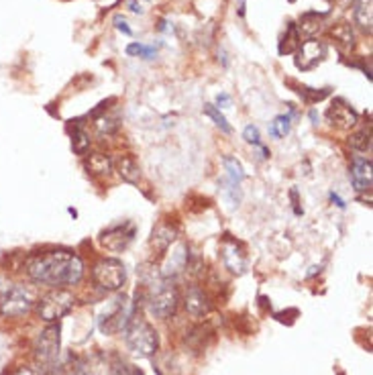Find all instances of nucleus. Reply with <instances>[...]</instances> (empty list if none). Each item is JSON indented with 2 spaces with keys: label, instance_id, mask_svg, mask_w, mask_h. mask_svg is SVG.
<instances>
[{
  "label": "nucleus",
  "instance_id": "nucleus-1",
  "mask_svg": "<svg viewBox=\"0 0 373 375\" xmlns=\"http://www.w3.org/2000/svg\"><path fill=\"white\" fill-rule=\"evenodd\" d=\"M25 271L39 286L49 290H65L82 282L84 261L74 251H43L27 257Z\"/></svg>",
  "mask_w": 373,
  "mask_h": 375
},
{
  "label": "nucleus",
  "instance_id": "nucleus-2",
  "mask_svg": "<svg viewBox=\"0 0 373 375\" xmlns=\"http://www.w3.org/2000/svg\"><path fill=\"white\" fill-rule=\"evenodd\" d=\"M124 333V343L129 351L137 357H153L159 349V334L157 331L143 320V318H131L126 324Z\"/></svg>",
  "mask_w": 373,
  "mask_h": 375
},
{
  "label": "nucleus",
  "instance_id": "nucleus-3",
  "mask_svg": "<svg viewBox=\"0 0 373 375\" xmlns=\"http://www.w3.org/2000/svg\"><path fill=\"white\" fill-rule=\"evenodd\" d=\"M60 333H62L60 324L51 322L35 338L33 353H35L37 365L41 367L43 371H49L51 367H55V363L60 359V349H62V334Z\"/></svg>",
  "mask_w": 373,
  "mask_h": 375
},
{
  "label": "nucleus",
  "instance_id": "nucleus-4",
  "mask_svg": "<svg viewBox=\"0 0 373 375\" xmlns=\"http://www.w3.org/2000/svg\"><path fill=\"white\" fill-rule=\"evenodd\" d=\"M180 304V294L178 288L169 282H159L157 286L153 284V288L147 294V310L151 316L167 320L169 316H174Z\"/></svg>",
  "mask_w": 373,
  "mask_h": 375
},
{
  "label": "nucleus",
  "instance_id": "nucleus-5",
  "mask_svg": "<svg viewBox=\"0 0 373 375\" xmlns=\"http://www.w3.org/2000/svg\"><path fill=\"white\" fill-rule=\"evenodd\" d=\"M74 296L67 290H49L37 300V312L45 322H60L63 316L72 312L74 308Z\"/></svg>",
  "mask_w": 373,
  "mask_h": 375
},
{
  "label": "nucleus",
  "instance_id": "nucleus-6",
  "mask_svg": "<svg viewBox=\"0 0 373 375\" xmlns=\"http://www.w3.org/2000/svg\"><path fill=\"white\" fill-rule=\"evenodd\" d=\"M92 279L104 292L123 290L124 282H126V270H124L123 261L114 257H104L92 268Z\"/></svg>",
  "mask_w": 373,
  "mask_h": 375
},
{
  "label": "nucleus",
  "instance_id": "nucleus-7",
  "mask_svg": "<svg viewBox=\"0 0 373 375\" xmlns=\"http://www.w3.org/2000/svg\"><path fill=\"white\" fill-rule=\"evenodd\" d=\"M35 304H37V296L33 292V288L25 284H13V288L0 302V314L4 318H21L27 312H31Z\"/></svg>",
  "mask_w": 373,
  "mask_h": 375
},
{
  "label": "nucleus",
  "instance_id": "nucleus-8",
  "mask_svg": "<svg viewBox=\"0 0 373 375\" xmlns=\"http://www.w3.org/2000/svg\"><path fill=\"white\" fill-rule=\"evenodd\" d=\"M329 55V45L320 39H308L306 43H300L296 51V67L300 72H310L318 67Z\"/></svg>",
  "mask_w": 373,
  "mask_h": 375
},
{
  "label": "nucleus",
  "instance_id": "nucleus-9",
  "mask_svg": "<svg viewBox=\"0 0 373 375\" xmlns=\"http://www.w3.org/2000/svg\"><path fill=\"white\" fill-rule=\"evenodd\" d=\"M135 235H137V227L133 223H123V225H114V227H108L106 230H103L98 241L106 251L121 253L133 243Z\"/></svg>",
  "mask_w": 373,
  "mask_h": 375
},
{
  "label": "nucleus",
  "instance_id": "nucleus-10",
  "mask_svg": "<svg viewBox=\"0 0 373 375\" xmlns=\"http://www.w3.org/2000/svg\"><path fill=\"white\" fill-rule=\"evenodd\" d=\"M225 169H227V198L230 206H239L241 202V182L245 180V171L237 157H225Z\"/></svg>",
  "mask_w": 373,
  "mask_h": 375
},
{
  "label": "nucleus",
  "instance_id": "nucleus-11",
  "mask_svg": "<svg viewBox=\"0 0 373 375\" xmlns=\"http://www.w3.org/2000/svg\"><path fill=\"white\" fill-rule=\"evenodd\" d=\"M327 121H329L332 126L341 129V131H349V129H353V126L359 123V114H357L345 100L336 98V100L332 103L331 108L327 110Z\"/></svg>",
  "mask_w": 373,
  "mask_h": 375
},
{
  "label": "nucleus",
  "instance_id": "nucleus-12",
  "mask_svg": "<svg viewBox=\"0 0 373 375\" xmlns=\"http://www.w3.org/2000/svg\"><path fill=\"white\" fill-rule=\"evenodd\" d=\"M223 261H225L227 270H230L233 273L241 275V273L247 271L249 261L243 245L233 241V239H228V237H225V241H223Z\"/></svg>",
  "mask_w": 373,
  "mask_h": 375
},
{
  "label": "nucleus",
  "instance_id": "nucleus-13",
  "mask_svg": "<svg viewBox=\"0 0 373 375\" xmlns=\"http://www.w3.org/2000/svg\"><path fill=\"white\" fill-rule=\"evenodd\" d=\"M180 237V227L171 221H162L151 232V247L157 253H166Z\"/></svg>",
  "mask_w": 373,
  "mask_h": 375
},
{
  "label": "nucleus",
  "instance_id": "nucleus-14",
  "mask_svg": "<svg viewBox=\"0 0 373 375\" xmlns=\"http://www.w3.org/2000/svg\"><path fill=\"white\" fill-rule=\"evenodd\" d=\"M184 306H186L188 312L192 314V316H196V318L208 316L210 310H212L210 296L200 286H190L188 288L186 296H184Z\"/></svg>",
  "mask_w": 373,
  "mask_h": 375
},
{
  "label": "nucleus",
  "instance_id": "nucleus-15",
  "mask_svg": "<svg viewBox=\"0 0 373 375\" xmlns=\"http://www.w3.org/2000/svg\"><path fill=\"white\" fill-rule=\"evenodd\" d=\"M349 180H351V186L355 188V192H372V159L355 157L351 171H349Z\"/></svg>",
  "mask_w": 373,
  "mask_h": 375
},
{
  "label": "nucleus",
  "instance_id": "nucleus-16",
  "mask_svg": "<svg viewBox=\"0 0 373 375\" xmlns=\"http://www.w3.org/2000/svg\"><path fill=\"white\" fill-rule=\"evenodd\" d=\"M84 167L90 176H108L114 167V162L108 153L104 151H92V153H86V159H84Z\"/></svg>",
  "mask_w": 373,
  "mask_h": 375
},
{
  "label": "nucleus",
  "instance_id": "nucleus-17",
  "mask_svg": "<svg viewBox=\"0 0 373 375\" xmlns=\"http://www.w3.org/2000/svg\"><path fill=\"white\" fill-rule=\"evenodd\" d=\"M114 169H117L119 178L126 184H139V180H141V167L137 164V159L129 153H124L114 162Z\"/></svg>",
  "mask_w": 373,
  "mask_h": 375
},
{
  "label": "nucleus",
  "instance_id": "nucleus-18",
  "mask_svg": "<svg viewBox=\"0 0 373 375\" xmlns=\"http://www.w3.org/2000/svg\"><path fill=\"white\" fill-rule=\"evenodd\" d=\"M353 19L355 25L372 35L373 31V0H355V8H353Z\"/></svg>",
  "mask_w": 373,
  "mask_h": 375
},
{
  "label": "nucleus",
  "instance_id": "nucleus-19",
  "mask_svg": "<svg viewBox=\"0 0 373 375\" xmlns=\"http://www.w3.org/2000/svg\"><path fill=\"white\" fill-rule=\"evenodd\" d=\"M325 21H327L325 13L308 11L300 17V25H296V27H298V33H304L306 37L314 39V35H318L325 29Z\"/></svg>",
  "mask_w": 373,
  "mask_h": 375
},
{
  "label": "nucleus",
  "instance_id": "nucleus-20",
  "mask_svg": "<svg viewBox=\"0 0 373 375\" xmlns=\"http://www.w3.org/2000/svg\"><path fill=\"white\" fill-rule=\"evenodd\" d=\"M329 35H331V39H334V43H336L341 49H345V51H349V49L355 47V31H353V27L349 22H336L331 31H329Z\"/></svg>",
  "mask_w": 373,
  "mask_h": 375
},
{
  "label": "nucleus",
  "instance_id": "nucleus-21",
  "mask_svg": "<svg viewBox=\"0 0 373 375\" xmlns=\"http://www.w3.org/2000/svg\"><path fill=\"white\" fill-rule=\"evenodd\" d=\"M300 47V33H298V27L294 22H288V29H286V35L282 37V41L277 45V51L280 55H290L296 53Z\"/></svg>",
  "mask_w": 373,
  "mask_h": 375
},
{
  "label": "nucleus",
  "instance_id": "nucleus-22",
  "mask_svg": "<svg viewBox=\"0 0 373 375\" xmlns=\"http://www.w3.org/2000/svg\"><path fill=\"white\" fill-rule=\"evenodd\" d=\"M70 135H72V149H74V153L76 155H86L90 151V135L86 133L82 123L76 121L74 131H70Z\"/></svg>",
  "mask_w": 373,
  "mask_h": 375
},
{
  "label": "nucleus",
  "instance_id": "nucleus-23",
  "mask_svg": "<svg viewBox=\"0 0 373 375\" xmlns=\"http://www.w3.org/2000/svg\"><path fill=\"white\" fill-rule=\"evenodd\" d=\"M290 86L296 88V92L302 96V100L306 103V105H314V103H320V100H325V98H329L331 96V90L332 88H322V90H314V88H308V86H300V84L296 82H288Z\"/></svg>",
  "mask_w": 373,
  "mask_h": 375
},
{
  "label": "nucleus",
  "instance_id": "nucleus-24",
  "mask_svg": "<svg viewBox=\"0 0 373 375\" xmlns=\"http://www.w3.org/2000/svg\"><path fill=\"white\" fill-rule=\"evenodd\" d=\"M186 251H188L186 247H182L180 251H176V253H171V255L167 257L166 265H164V275H166V277H171V275H176V273L186 270L188 265Z\"/></svg>",
  "mask_w": 373,
  "mask_h": 375
},
{
  "label": "nucleus",
  "instance_id": "nucleus-25",
  "mask_svg": "<svg viewBox=\"0 0 373 375\" xmlns=\"http://www.w3.org/2000/svg\"><path fill=\"white\" fill-rule=\"evenodd\" d=\"M292 119H294V110L288 114H277L270 125V135L273 139H284L292 129Z\"/></svg>",
  "mask_w": 373,
  "mask_h": 375
},
{
  "label": "nucleus",
  "instance_id": "nucleus-26",
  "mask_svg": "<svg viewBox=\"0 0 373 375\" xmlns=\"http://www.w3.org/2000/svg\"><path fill=\"white\" fill-rule=\"evenodd\" d=\"M347 143H349L353 151L367 153V151L372 149V131H369V129H363V131L353 133V135H349Z\"/></svg>",
  "mask_w": 373,
  "mask_h": 375
},
{
  "label": "nucleus",
  "instance_id": "nucleus-27",
  "mask_svg": "<svg viewBox=\"0 0 373 375\" xmlns=\"http://www.w3.org/2000/svg\"><path fill=\"white\" fill-rule=\"evenodd\" d=\"M119 119H112V117H94V129H96V133L98 135H103V137H110V135H114L117 131H119Z\"/></svg>",
  "mask_w": 373,
  "mask_h": 375
},
{
  "label": "nucleus",
  "instance_id": "nucleus-28",
  "mask_svg": "<svg viewBox=\"0 0 373 375\" xmlns=\"http://www.w3.org/2000/svg\"><path fill=\"white\" fill-rule=\"evenodd\" d=\"M124 53L126 55H131V58H143V60H153L155 55H157V49L153 47V45H143V43H131V45H126V49H124Z\"/></svg>",
  "mask_w": 373,
  "mask_h": 375
},
{
  "label": "nucleus",
  "instance_id": "nucleus-29",
  "mask_svg": "<svg viewBox=\"0 0 373 375\" xmlns=\"http://www.w3.org/2000/svg\"><path fill=\"white\" fill-rule=\"evenodd\" d=\"M204 114H207V117H210V119L214 121V125L218 126L223 133H227V135H230V133H233V126L228 125L227 117H225V114H223V112H221V110H218V108H216L214 105L204 106Z\"/></svg>",
  "mask_w": 373,
  "mask_h": 375
},
{
  "label": "nucleus",
  "instance_id": "nucleus-30",
  "mask_svg": "<svg viewBox=\"0 0 373 375\" xmlns=\"http://www.w3.org/2000/svg\"><path fill=\"white\" fill-rule=\"evenodd\" d=\"M243 139L251 143V145L259 147L261 145V135H259V129L255 125H247L245 126V131H243Z\"/></svg>",
  "mask_w": 373,
  "mask_h": 375
},
{
  "label": "nucleus",
  "instance_id": "nucleus-31",
  "mask_svg": "<svg viewBox=\"0 0 373 375\" xmlns=\"http://www.w3.org/2000/svg\"><path fill=\"white\" fill-rule=\"evenodd\" d=\"M114 27H117L121 33H124L126 37H131V35H133V29L129 27L126 19H124V17H121V15H117V17H114Z\"/></svg>",
  "mask_w": 373,
  "mask_h": 375
},
{
  "label": "nucleus",
  "instance_id": "nucleus-32",
  "mask_svg": "<svg viewBox=\"0 0 373 375\" xmlns=\"http://www.w3.org/2000/svg\"><path fill=\"white\" fill-rule=\"evenodd\" d=\"M11 288H13V282H11V279H6L4 275H0V302H2V298L8 294Z\"/></svg>",
  "mask_w": 373,
  "mask_h": 375
},
{
  "label": "nucleus",
  "instance_id": "nucleus-33",
  "mask_svg": "<svg viewBox=\"0 0 373 375\" xmlns=\"http://www.w3.org/2000/svg\"><path fill=\"white\" fill-rule=\"evenodd\" d=\"M331 202L334 204V206H339V209H345L347 204H345V200L339 196V194H334V192H331Z\"/></svg>",
  "mask_w": 373,
  "mask_h": 375
},
{
  "label": "nucleus",
  "instance_id": "nucleus-34",
  "mask_svg": "<svg viewBox=\"0 0 373 375\" xmlns=\"http://www.w3.org/2000/svg\"><path fill=\"white\" fill-rule=\"evenodd\" d=\"M228 103H230V96H228V94H218V96H216V108H221V106H223V108H227V105Z\"/></svg>",
  "mask_w": 373,
  "mask_h": 375
},
{
  "label": "nucleus",
  "instance_id": "nucleus-35",
  "mask_svg": "<svg viewBox=\"0 0 373 375\" xmlns=\"http://www.w3.org/2000/svg\"><path fill=\"white\" fill-rule=\"evenodd\" d=\"M129 8H131V13H137V15H141V13H143V8L137 4V0H129Z\"/></svg>",
  "mask_w": 373,
  "mask_h": 375
},
{
  "label": "nucleus",
  "instance_id": "nucleus-36",
  "mask_svg": "<svg viewBox=\"0 0 373 375\" xmlns=\"http://www.w3.org/2000/svg\"><path fill=\"white\" fill-rule=\"evenodd\" d=\"M13 375H35L33 369H29V367H19V369H15Z\"/></svg>",
  "mask_w": 373,
  "mask_h": 375
},
{
  "label": "nucleus",
  "instance_id": "nucleus-37",
  "mask_svg": "<svg viewBox=\"0 0 373 375\" xmlns=\"http://www.w3.org/2000/svg\"><path fill=\"white\" fill-rule=\"evenodd\" d=\"M310 121H312V125H318L320 117H318V112H316V110H310Z\"/></svg>",
  "mask_w": 373,
  "mask_h": 375
},
{
  "label": "nucleus",
  "instance_id": "nucleus-38",
  "mask_svg": "<svg viewBox=\"0 0 373 375\" xmlns=\"http://www.w3.org/2000/svg\"><path fill=\"white\" fill-rule=\"evenodd\" d=\"M239 17H245V0H239Z\"/></svg>",
  "mask_w": 373,
  "mask_h": 375
},
{
  "label": "nucleus",
  "instance_id": "nucleus-39",
  "mask_svg": "<svg viewBox=\"0 0 373 375\" xmlns=\"http://www.w3.org/2000/svg\"><path fill=\"white\" fill-rule=\"evenodd\" d=\"M290 2H296V0H290Z\"/></svg>",
  "mask_w": 373,
  "mask_h": 375
}]
</instances>
